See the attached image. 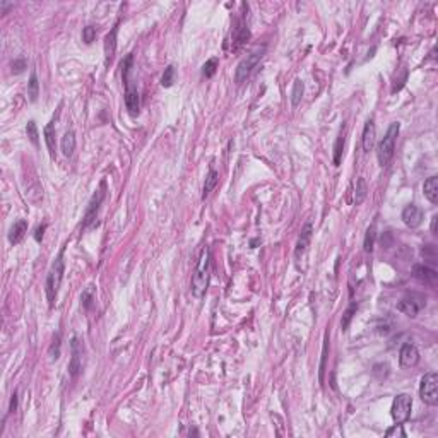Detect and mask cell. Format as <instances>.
<instances>
[{"mask_svg":"<svg viewBox=\"0 0 438 438\" xmlns=\"http://www.w3.org/2000/svg\"><path fill=\"white\" fill-rule=\"evenodd\" d=\"M24 69H26V60H14L12 62V72H16V74H21Z\"/></svg>","mask_w":438,"mask_h":438,"instance_id":"cell-36","label":"cell"},{"mask_svg":"<svg viewBox=\"0 0 438 438\" xmlns=\"http://www.w3.org/2000/svg\"><path fill=\"white\" fill-rule=\"evenodd\" d=\"M419 397L425 404L437 406L438 404V373L430 371L421 378L419 385Z\"/></svg>","mask_w":438,"mask_h":438,"instance_id":"cell-5","label":"cell"},{"mask_svg":"<svg viewBox=\"0 0 438 438\" xmlns=\"http://www.w3.org/2000/svg\"><path fill=\"white\" fill-rule=\"evenodd\" d=\"M125 82V108H127L128 115L135 117L139 115V108H141V99H139V91L130 79H127Z\"/></svg>","mask_w":438,"mask_h":438,"instance_id":"cell-9","label":"cell"},{"mask_svg":"<svg viewBox=\"0 0 438 438\" xmlns=\"http://www.w3.org/2000/svg\"><path fill=\"white\" fill-rule=\"evenodd\" d=\"M96 40V27L95 26H86L82 29V41L86 45H91Z\"/></svg>","mask_w":438,"mask_h":438,"instance_id":"cell-32","label":"cell"},{"mask_svg":"<svg viewBox=\"0 0 438 438\" xmlns=\"http://www.w3.org/2000/svg\"><path fill=\"white\" fill-rule=\"evenodd\" d=\"M419 361V351L414 344L406 342L404 346L399 351V363H401L402 368H413L416 366Z\"/></svg>","mask_w":438,"mask_h":438,"instance_id":"cell-10","label":"cell"},{"mask_svg":"<svg viewBox=\"0 0 438 438\" xmlns=\"http://www.w3.org/2000/svg\"><path fill=\"white\" fill-rule=\"evenodd\" d=\"M414 276L418 277L419 281H423V283L433 284L437 281L438 274L435 269H432V267H428V266H414Z\"/></svg>","mask_w":438,"mask_h":438,"instance_id":"cell-18","label":"cell"},{"mask_svg":"<svg viewBox=\"0 0 438 438\" xmlns=\"http://www.w3.org/2000/svg\"><path fill=\"white\" fill-rule=\"evenodd\" d=\"M218 182H219V175H218V171H216V170H211V171L207 173V176H206V183H204L202 199H206V197L209 195L211 192H213L214 187L218 185Z\"/></svg>","mask_w":438,"mask_h":438,"instance_id":"cell-23","label":"cell"},{"mask_svg":"<svg viewBox=\"0 0 438 438\" xmlns=\"http://www.w3.org/2000/svg\"><path fill=\"white\" fill-rule=\"evenodd\" d=\"M423 190H425V197L430 200L432 204L438 202V176H430L428 180L423 185Z\"/></svg>","mask_w":438,"mask_h":438,"instance_id":"cell-19","label":"cell"},{"mask_svg":"<svg viewBox=\"0 0 438 438\" xmlns=\"http://www.w3.org/2000/svg\"><path fill=\"white\" fill-rule=\"evenodd\" d=\"M375 240H377V228H375V224H371L370 228L366 229V235H365V242H363V248L366 253L373 252Z\"/></svg>","mask_w":438,"mask_h":438,"instance_id":"cell-26","label":"cell"},{"mask_svg":"<svg viewBox=\"0 0 438 438\" xmlns=\"http://www.w3.org/2000/svg\"><path fill=\"white\" fill-rule=\"evenodd\" d=\"M64 272H65L64 252H60V255L51 264L50 270L47 274V283H45V293H47V300L50 307H53L55 301H57V294H58V290H60L62 279H64Z\"/></svg>","mask_w":438,"mask_h":438,"instance_id":"cell-2","label":"cell"},{"mask_svg":"<svg viewBox=\"0 0 438 438\" xmlns=\"http://www.w3.org/2000/svg\"><path fill=\"white\" fill-rule=\"evenodd\" d=\"M423 307H425V301H423V298H419V296H408L397 303V310L402 312V314L408 315V317H411V318H414Z\"/></svg>","mask_w":438,"mask_h":438,"instance_id":"cell-11","label":"cell"},{"mask_svg":"<svg viewBox=\"0 0 438 438\" xmlns=\"http://www.w3.org/2000/svg\"><path fill=\"white\" fill-rule=\"evenodd\" d=\"M327 344H329V341L325 339L324 351H322V363H320V380H322V378H324V370H325V358H327Z\"/></svg>","mask_w":438,"mask_h":438,"instance_id":"cell-37","label":"cell"},{"mask_svg":"<svg viewBox=\"0 0 438 438\" xmlns=\"http://www.w3.org/2000/svg\"><path fill=\"white\" fill-rule=\"evenodd\" d=\"M248 38H250L248 27L245 26V23H243V21H240V23L236 24L235 31H233V40H235V43L242 45V43H245Z\"/></svg>","mask_w":438,"mask_h":438,"instance_id":"cell-22","label":"cell"},{"mask_svg":"<svg viewBox=\"0 0 438 438\" xmlns=\"http://www.w3.org/2000/svg\"><path fill=\"white\" fill-rule=\"evenodd\" d=\"M264 53H266V47H259V48H255L252 53L246 55L242 62H240L238 67H236V71H235V82L236 84H243V82H245L246 79L252 75L253 69H255L257 64L262 60Z\"/></svg>","mask_w":438,"mask_h":438,"instance_id":"cell-4","label":"cell"},{"mask_svg":"<svg viewBox=\"0 0 438 438\" xmlns=\"http://www.w3.org/2000/svg\"><path fill=\"white\" fill-rule=\"evenodd\" d=\"M209 277H211V252L207 246H204L202 252L197 260L195 270H194L192 283H190V291L195 298H202L209 286Z\"/></svg>","mask_w":438,"mask_h":438,"instance_id":"cell-1","label":"cell"},{"mask_svg":"<svg viewBox=\"0 0 438 438\" xmlns=\"http://www.w3.org/2000/svg\"><path fill=\"white\" fill-rule=\"evenodd\" d=\"M117 33H118V24H115L113 29L105 36V45H103V48H105V64L106 65H110L111 62H113L115 51H117Z\"/></svg>","mask_w":438,"mask_h":438,"instance_id":"cell-14","label":"cell"},{"mask_svg":"<svg viewBox=\"0 0 438 438\" xmlns=\"http://www.w3.org/2000/svg\"><path fill=\"white\" fill-rule=\"evenodd\" d=\"M218 65H219V60L216 57L214 58H209V60L206 62V64L202 65V75L206 79H211L213 77L214 74H216V71H218Z\"/></svg>","mask_w":438,"mask_h":438,"instance_id":"cell-28","label":"cell"},{"mask_svg":"<svg viewBox=\"0 0 438 438\" xmlns=\"http://www.w3.org/2000/svg\"><path fill=\"white\" fill-rule=\"evenodd\" d=\"M344 144H346V127L341 128L339 135H337L336 146H334V165L336 166L341 165V156H342V151H344Z\"/></svg>","mask_w":438,"mask_h":438,"instance_id":"cell-21","label":"cell"},{"mask_svg":"<svg viewBox=\"0 0 438 438\" xmlns=\"http://www.w3.org/2000/svg\"><path fill=\"white\" fill-rule=\"evenodd\" d=\"M60 147H62L64 156H67V158H71V156L74 154V151H75V132L74 130L65 132L64 137H62Z\"/></svg>","mask_w":438,"mask_h":438,"instance_id":"cell-20","label":"cell"},{"mask_svg":"<svg viewBox=\"0 0 438 438\" xmlns=\"http://www.w3.org/2000/svg\"><path fill=\"white\" fill-rule=\"evenodd\" d=\"M413 409V399L408 394H399L392 402V419L395 425H402L409 419Z\"/></svg>","mask_w":438,"mask_h":438,"instance_id":"cell-7","label":"cell"},{"mask_svg":"<svg viewBox=\"0 0 438 438\" xmlns=\"http://www.w3.org/2000/svg\"><path fill=\"white\" fill-rule=\"evenodd\" d=\"M173 82H175V67L173 65H168L165 69V74L161 77V86L163 88H171Z\"/></svg>","mask_w":438,"mask_h":438,"instance_id":"cell-30","label":"cell"},{"mask_svg":"<svg viewBox=\"0 0 438 438\" xmlns=\"http://www.w3.org/2000/svg\"><path fill=\"white\" fill-rule=\"evenodd\" d=\"M402 221L409 228H418L423 222V211L418 206H414V204H409L402 211Z\"/></svg>","mask_w":438,"mask_h":438,"instance_id":"cell-13","label":"cell"},{"mask_svg":"<svg viewBox=\"0 0 438 438\" xmlns=\"http://www.w3.org/2000/svg\"><path fill=\"white\" fill-rule=\"evenodd\" d=\"M312 224L310 222H307V224L303 226V229H301L300 233V238H298V243H296V248H294V259L300 260L301 257L307 253L308 246H310V242H312Z\"/></svg>","mask_w":438,"mask_h":438,"instance_id":"cell-12","label":"cell"},{"mask_svg":"<svg viewBox=\"0 0 438 438\" xmlns=\"http://www.w3.org/2000/svg\"><path fill=\"white\" fill-rule=\"evenodd\" d=\"M27 233V221L26 219H17L12 226H10V231H9V242L12 245H17V243L23 242L24 235Z\"/></svg>","mask_w":438,"mask_h":438,"instance_id":"cell-16","label":"cell"},{"mask_svg":"<svg viewBox=\"0 0 438 438\" xmlns=\"http://www.w3.org/2000/svg\"><path fill=\"white\" fill-rule=\"evenodd\" d=\"M26 134L29 137V141L33 142V146H40V135H38V127H36V122L29 120L27 122V127H26Z\"/></svg>","mask_w":438,"mask_h":438,"instance_id":"cell-29","label":"cell"},{"mask_svg":"<svg viewBox=\"0 0 438 438\" xmlns=\"http://www.w3.org/2000/svg\"><path fill=\"white\" fill-rule=\"evenodd\" d=\"M43 134H45V142H47L48 152H50L51 158H55V156H57V144H55V117L48 122Z\"/></svg>","mask_w":438,"mask_h":438,"instance_id":"cell-17","label":"cell"},{"mask_svg":"<svg viewBox=\"0 0 438 438\" xmlns=\"http://www.w3.org/2000/svg\"><path fill=\"white\" fill-rule=\"evenodd\" d=\"M17 409V394L14 392L12 397H10V408H9V413H16Z\"/></svg>","mask_w":438,"mask_h":438,"instance_id":"cell-39","label":"cell"},{"mask_svg":"<svg viewBox=\"0 0 438 438\" xmlns=\"http://www.w3.org/2000/svg\"><path fill=\"white\" fill-rule=\"evenodd\" d=\"M82 305H84L86 310H89V308L93 307V301H95V293H93V288H88V290L82 293Z\"/></svg>","mask_w":438,"mask_h":438,"instance_id":"cell-34","label":"cell"},{"mask_svg":"<svg viewBox=\"0 0 438 438\" xmlns=\"http://www.w3.org/2000/svg\"><path fill=\"white\" fill-rule=\"evenodd\" d=\"M356 308H358V305L353 303L346 312H344L342 320H341V329L342 330H347V327H349V322L353 320V315H354V312H356Z\"/></svg>","mask_w":438,"mask_h":438,"instance_id":"cell-31","label":"cell"},{"mask_svg":"<svg viewBox=\"0 0 438 438\" xmlns=\"http://www.w3.org/2000/svg\"><path fill=\"white\" fill-rule=\"evenodd\" d=\"M375 135H377V130H375V122L373 118L366 120L363 128V137H361V144H363V149L366 152H370L375 146Z\"/></svg>","mask_w":438,"mask_h":438,"instance_id":"cell-15","label":"cell"},{"mask_svg":"<svg viewBox=\"0 0 438 438\" xmlns=\"http://www.w3.org/2000/svg\"><path fill=\"white\" fill-rule=\"evenodd\" d=\"M366 194H368V187H366V182H365L363 176H360L356 182V190H354V204L356 206H360L361 202H363L365 199H366Z\"/></svg>","mask_w":438,"mask_h":438,"instance_id":"cell-24","label":"cell"},{"mask_svg":"<svg viewBox=\"0 0 438 438\" xmlns=\"http://www.w3.org/2000/svg\"><path fill=\"white\" fill-rule=\"evenodd\" d=\"M105 197H106V183L101 182V185H99V189L95 192V195L91 197V200H89V204H88V209H86L84 222H82V228L84 229L95 224L96 218H98V211H99V207H101Z\"/></svg>","mask_w":438,"mask_h":438,"instance_id":"cell-6","label":"cell"},{"mask_svg":"<svg viewBox=\"0 0 438 438\" xmlns=\"http://www.w3.org/2000/svg\"><path fill=\"white\" fill-rule=\"evenodd\" d=\"M437 228H438V216L435 214V216H433V219H432V233H433V235H437V233H438Z\"/></svg>","mask_w":438,"mask_h":438,"instance_id":"cell-40","label":"cell"},{"mask_svg":"<svg viewBox=\"0 0 438 438\" xmlns=\"http://www.w3.org/2000/svg\"><path fill=\"white\" fill-rule=\"evenodd\" d=\"M27 96H29L31 101H36L38 96H40V82H38L36 72H31V75H29V82H27Z\"/></svg>","mask_w":438,"mask_h":438,"instance_id":"cell-25","label":"cell"},{"mask_svg":"<svg viewBox=\"0 0 438 438\" xmlns=\"http://www.w3.org/2000/svg\"><path fill=\"white\" fill-rule=\"evenodd\" d=\"M50 356L51 360H58L60 358V334H55L53 342L50 346Z\"/></svg>","mask_w":438,"mask_h":438,"instance_id":"cell-33","label":"cell"},{"mask_svg":"<svg viewBox=\"0 0 438 438\" xmlns=\"http://www.w3.org/2000/svg\"><path fill=\"white\" fill-rule=\"evenodd\" d=\"M385 437H389V438H392V437L404 438L406 433H404V430H402V425H394L392 428H389L387 432H385Z\"/></svg>","mask_w":438,"mask_h":438,"instance_id":"cell-35","label":"cell"},{"mask_svg":"<svg viewBox=\"0 0 438 438\" xmlns=\"http://www.w3.org/2000/svg\"><path fill=\"white\" fill-rule=\"evenodd\" d=\"M14 3H9V2H0V9H2V14L5 12L7 9H10V7H12Z\"/></svg>","mask_w":438,"mask_h":438,"instance_id":"cell-41","label":"cell"},{"mask_svg":"<svg viewBox=\"0 0 438 438\" xmlns=\"http://www.w3.org/2000/svg\"><path fill=\"white\" fill-rule=\"evenodd\" d=\"M71 351H72V358H71V363H69V373H71L72 378H75L82 371V365H84V346H82V342L77 337L72 339Z\"/></svg>","mask_w":438,"mask_h":438,"instance_id":"cell-8","label":"cell"},{"mask_svg":"<svg viewBox=\"0 0 438 438\" xmlns=\"http://www.w3.org/2000/svg\"><path fill=\"white\" fill-rule=\"evenodd\" d=\"M303 91H305L303 81L296 79V81H294V84H293V91H291V103H293V106H298L301 103V98H303Z\"/></svg>","mask_w":438,"mask_h":438,"instance_id":"cell-27","label":"cell"},{"mask_svg":"<svg viewBox=\"0 0 438 438\" xmlns=\"http://www.w3.org/2000/svg\"><path fill=\"white\" fill-rule=\"evenodd\" d=\"M45 229H47V224H41L36 228V231H34V240H36V242H41V240H43Z\"/></svg>","mask_w":438,"mask_h":438,"instance_id":"cell-38","label":"cell"},{"mask_svg":"<svg viewBox=\"0 0 438 438\" xmlns=\"http://www.w3.org/2000/svg\"><path fill=\"white\" fill-rule=\"evenodd\" d=\"M399 128H401V125H399L397 122L390 123V127H389L387 132H385L384 139H382L380 144H378L377 158H378V163H380V166H387L389 163L392 161V158H394L395 141H397Z\"/></svg>","mask_w":438,"mask_h":438,"instance_id":"cell-3","label":"cell"}]
</instances>
